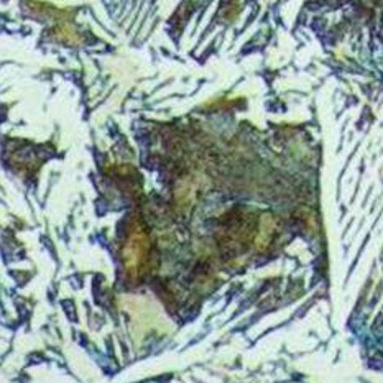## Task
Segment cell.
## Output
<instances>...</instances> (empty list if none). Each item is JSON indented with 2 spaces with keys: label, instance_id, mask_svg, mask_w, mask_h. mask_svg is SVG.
I'll return each instance as SVG.
<instances>
[{
  "label": "cell",
  "instance_id": "obj_1",
  "mask_svg": "<svg viewBox=\"0 0 383 383\" xmlns=\"http://www.w3.org/2000/svg\"><path fill=\"white\" fill-rule=\"evenodd\" d=\"M145 250H147V237L142 232L135 234L123 250V258H125V265L129 270H137Z\"/></svg>",
  "mask_w": 383,
  "mask_h": 383
}]
</instances>
